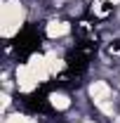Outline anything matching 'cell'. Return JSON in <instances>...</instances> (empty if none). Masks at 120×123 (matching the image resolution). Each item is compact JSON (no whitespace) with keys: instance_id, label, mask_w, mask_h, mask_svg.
<instances>
[{"instance_id":"1","label":"cell","mask_w":120,"mask_h":123,"mask_svg":"<svg viewBox=\"0 0 120 123\" xmlns=\"http://www.w3.org/2000/svg\"><path fill=\"white\" fill-rule=\"evenodd\" d=\"M26 19V10L19 0H5L0 5V33L2 38H12L19 33Z\"/></svg>"},{"instance_id":"2","label":"cell","mask_w":120,"mask_h":123,"mask_svg":"<svg viewBox=\"0 0 120 123\" xmlns=\"http://www.w3.org/2000/svg\"><path fill=\"white\" fill-rule=\"evenodd\" d=\"M26 64H28L31 74L35 76V80H38V83H45L47 78L52 76V71H49V64H47V57H45V55H38V52H35V55H31V57H28V62H26Z\"/></svg>"},{"instance_id":"3","label":"cell","mask_w":120,"mask_h":123,"mask_svg":"<svg viewBox=\"0 0 120 123\" xmlns=\"http://www.w3.org/2000/svg\"><path fill=\"white\" fill-rule=\"evenodd\" d=\"M14 78H16V88H19L21 92H33L35 88H38V80H35V76L31 74L28 64H21V66H16Z\"/></svg>"},{"instance_id":"4","label":"cell","mask_w":120,"mask_h":123,"mask_svg":"<svg viewBox=\"0 0 120 123\" xmlns=\"http://www.w3.org/2000/svg\"><path fill=\"white\" fill-rule=\"evenodd\" d=\"M87 92H90V97H92L94 104H101V102H106V99L113 97V88H111L106 80H94Z\"/></svg>"},{"instance_id":"5","label":"cell","mask_w":120,"mask_h":123,"mask_svg":"<svg viewBox=\"0 0 120 123\" xmlns=\"http://www.w3.org/2000/svg\"><path fill=\"white\" fill-rule=\"evenodd\" d=\"M71 33V24L68 21H49L47 24V36L49 38H64V36H68Z\"/></svg>"},{"instance_id":"6","label":"cell","mask_w":120,"mask_h":123,"mask_svg":"<svg viewBox=\"0 0 120 123\" xmlns=\"http://www.w3.org/2000/svg\"><path fill=\"white\" fill-rule=\"evenodd\" d=\"M49 104L57 109V111H66V109L71 107V97L66 92H52L49 95Z\"/></svg>"},{"instance_id":"7","label":"cell","mask_w":120,"mask_h":123,"mask_svg":"<svg viewBox=\"0 0 120 123\" xmlns=\"http://www.w3.org/2000/svg\"><path fill=\"white\" fill-rule=\"evenodd\" d=\"M45 57H47V64H49V71H52V76H57L61 69L66 66V64H64V59H61L57 52H47Z\"/></svg>"},{"instance_id":"8","label":"cell","mask_w":120,"mask_h":123,"mask_svg":"<svg viewBox=\"0 0 120 123\" xmlns=\"http://www.w3.org/2000/svg\"><path fill=\"white\" fill-rule=\"evenodd\" d=\"M5 123H33L28 116H24V114H12V116H7Z\"/></svg>"},{"instance_id":"9","label":"cell","mask_w":120,"mask_h":123,"mask_svg":"<svg viewBox=\"0 0 120 123\" xmlns=\"http://www.w3.org/2000/svg\"><path fill=\"white\" fill-rule=\"evenodd\" d=\"M10 102H12V99H10V92L5 90V92H2V111H7V109H10Z\"/></svg>"},{"instance_id":"10","label":"cell","mask_w":120,"mask_h":123,"mask_svg":"<svg viewBox=\"0 0 120 123\" xmlns=\"http://www.w3.org/2000/svg\"><path fill=\"white\" fill-rule=\"evenodd\" d=\"M108 2H111V5H120V0H108Z\"/></svg>"},{"instance_id":"11","label":"cell","mask_w":120,"mask_h":123,"mask_svg":"<svg viewBox=\"0 0 120 123\" xmlns=\"http://www.w3.org/2000/svg\"><path fill=\"white\" fill-rule=\"evenodd\" d=\"M85 123H94V121H85Z\"/></svg>"}]
</instances>
